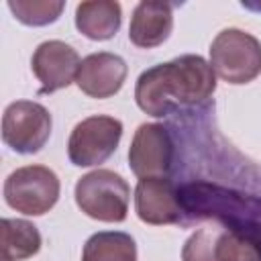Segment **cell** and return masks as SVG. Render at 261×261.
I'll return each instance as SVG.
<instances>
[{
    "label": "cell",
    "instance_id": "16",
    "mask_svg": "<svg viewBox=\"0 0 261 261\" xmlns=\"http://www.w3.org/2000/svg\"><path fill=\"white\" fill-rule=\"evenodd\" d=\"M63 2H55V0H10L8 8L12 10V14L31 27H43L49 24L53 20L59 18L61 10H63Z\"/></svg>",
    "mask_w": 261,
    "mask_h": 261
},
{
    "label": "cell",
    "instance_id": "7",
    "mask_svg": "<svg viewBox=\"0 0 261 261\" xmlns=\"http://www.w3.org/2000/svg\"><path fill=\"white\" fill-rule=\"evenodd\" d=\"M51 135V114L31 100L12 102L2 116V139L16 153H37Z\"/></svg>",
    "mask_w": 261,
    "mask_h": 261
},
{
    "label": "cell",
    "instance_id": "12",
    "mask_svg": "<svg viewBox=\"0 0 261 261\" xmlns=\"http://www.w3.org/2000/svg\"><path fill=\"white\" fill-rule=\"evenodd\" d=\"M173 29V10L167 2H139L130 27L128 39L143 49H151L161 45Z\"/></svg>",
    "mask_w": 261,
    "mask_h": 261
},
{
    "label": "cell",
    "instance_id": "15",
    "mask_svg": "<svg viewBox=\"0 0 261 261\" xmlns=\"http://www.w3.org/2000/svg\"><path fill=\"white\" fill-rule=\"evenodd\" d=\"M82 261H137V245L126 232H96L86 241Z\"/></svg>",
    "mask_w": 261,
    "mask_h": 261
},
{
    "label": "cell",
    "instance_id": "6",
    "mask_svg": "<svg viewBox=\"0 0 261 261\" xmlns=\"http://www.w3.org/2000/svg\"><path fill=\"white\" fill-rule=\"evenodd\" d=\"M122 122L114 116H90L75 124L67 141V155L77 167L104 163L118 147Z\"/></svg>",
    "mask_w": 261,
    "mask_h": 261
},
{
    "label": "cell",
    "instance_id": "3",
    "mask_svg": "<svg viewBox=\"0 0 261 261\" xmlns=\"http://www.w3.org/2000/svg\"><path fill=\"white\" fill-rule=\"evenodd\" d=\"M210 65L228 84H247L261 73V43L239 29H224L210 45Z\"/></svg>",
    "mask_w": 261,
    "mask_h": 261
},
{
    "label": "cell",
    "instance_id": "10",
    "mask_svg": "<svg viewBox=\"0 0 261 261\" xmlns=\"http://www.w3.org/2000/svg\"><path fill=\"white\" fill-rule=\"evenodd\" d=\"M80 57L75 49L63 41H45L33 53V73L41 82V94L67 88L80 69Z\"/></svg>",
    "mask_w": 261,
    "mask_h": 261
},
{
    "label": "cell",
    "instance_id": "11",
    "mask_svg": "<svg viewBox=\"0 0 261 261\" xmlns=\"http://www.w3.org/2000/svg\"><path fill=\"white\" fill-rule=\"evenodd\" d=\"M124 77H126L124 59L120 55L100 51L82 59L75 75V84L84 94L102 100L114 96L122 88Z\"/></svg>",
    "mask_w": 261,
    "mask_h": 261
},
{
    "label": "cell",
    "instance_id": "5",
    "mask_svg": "<svg viewBox=\"0 0 261 261\" xmlns=\"http://www.w3.org/2000/svg\"><path fill=\"white\" fill-rule=\"evenodd\" d=\"M59 198V177L45 165H27L12 171L4 181V200L16 212L41 216Z\"/></svg>",
    "mask_w": 261,
    "mask_h": 261
},
{
    "label": "cell",
    "instance_id": "13",
    "mask_svg": "<svg viewBox=\"0 0 261 261\" xmlns=\"http://www.w3.org/2000/svg\"><path fill=\"white\" fill-rule=\"evenodd\" d=\"M120 4L114 0L80 2L75 8V27L82 35L94 41H106L120 29Z\"/></svg>",
    "mask_w": 261,
    "mask_h": 261
},
{
    "label": "cell",
    "instance_id": "1",
    "mask_svg": "<svg viewBox=\"0 0 261 261\" xmlns=\"http://www.w3.org/2000/svg\"><path fill=\"white\" fill-rule=\"evenodd\" d=\"M216 90L212 65L200 55H181L143 71L135 100L151 116H165L179 104H202Z\"/></svg>",
    "mask_w": 261,
    "mask_h": 261
},
{
    "label": "cell",
    "instance_id": "14",
    "mask_svg": "<svg viewBox=\"0 0 261 261\" xmlns=\"http://www.w3.org/2000/svg\"><path fill=\"white\" fill-rule=\"evenodd\" d=\"M2 261H24L39 253L41 234L35 224L20 218H2Z\"/></svg>",
    "mask_w": 261,
    "mask_h": 261
},
{
    "label": "cell",
    "instance_id": "9",
    "mask_svg": "<svg viewBox=\"0 0 261 261\" xmlns=\"http://www.w3.org/2000/svg\"><path fill=\"white\" fill-rule=\"evenodd\" d=\"M135 208L147 224H175L186 214L179 192L169 177H143L135 190Z\"/></svg>",
    "mask_w": 261,
    "mask_h": 261
},
{
    "label": "cell",
    "instance_id": "4",
    "mask_svg": "<svg viewBox=\"0 0 261 261\" xmlns=\"http://www.w3.org/2000/svg\"><path fill=\"white\" fill-rule=\"evenodd\" d=\"M184 261H261V243L224 224L196 230L181 249Z\"/></svg>",
    "mask_w": 261,
    "mask_h": 261
},
{
    "label": "cell",
    "instance_id": "8",
    "mask_svg": "<svg viewBox=\"0 0 261 261\" xmlns=\"http://www.w3.org/2000/svg\"><path fill=\"white\" fill-rule=\"evenodd\" d=\"M173 139L167 126L157 122H145L137 128L130 149L128 165L135 175L143 177H165L173 163Z\"/></svg>",
    "mask_w": 261,
    "mask_h": 261
},
{
    "label": "cell",
    "instance_id": "2",
    "mask_svg": "<svg viewBox=\"0 0 261 261\" xmlns=\"http://www.w3.org/2000/svg\"><path fill=\"white\" fill-rule=\"evenodd\" d=\"M130 188L110 169L86 173L75 184V202L84 214L102 222H122L128 212Z\"/></svg>",
    "mask_w": 261,
    "mask_h": 261
}]
</instances>
